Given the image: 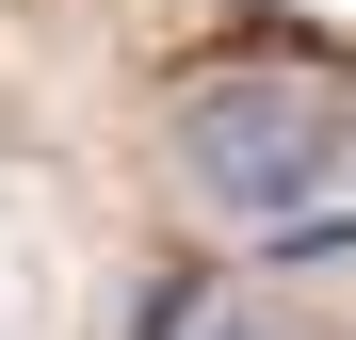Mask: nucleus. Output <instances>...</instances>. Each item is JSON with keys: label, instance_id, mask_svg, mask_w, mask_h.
<instances>
[{"label": "nucleus", "instance_id": "f03ea898", "mask_svg": "<svg viewBox=\"0 0 356 340\" xmlns=\"http://www.w3.org/2000/svg\"><path fill=\"white\" fill-rule=\"evenodd\" d=\"M178 340H291V324H275V308H195Z\"/></svg>", "mask_w": 356, "mask_h": 340}, {"label": "nucleus", "instance_id": "f257e3e1", "mask_svg": "<svg viewBox=\"0 0 356 340\" xmlns=\"http://www.w3.org/2000/svg\"><path fill=\"white\" fill-rule=\"evenodd\" d=\"M340 162H356V130H340L308 81H275V65H211L195 97H178V179H195L227 227H259V243L340 179Z\"/></svg>", "mask_w": 356, "mask_h": 340}]
</instances>
